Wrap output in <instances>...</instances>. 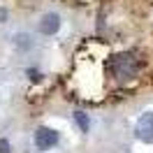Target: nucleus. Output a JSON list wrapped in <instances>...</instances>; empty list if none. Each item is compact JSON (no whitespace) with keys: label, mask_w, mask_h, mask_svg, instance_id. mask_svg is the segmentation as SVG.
Listing matches in <instances>:
<instances>
[{"label":"nucleus","mask_w":153,"mask_h":153,"mask_svg":"<svg viewBox=\"0 0 153 153\" xmlns=\"http://www.w3.org/2000/svg\"><path fill=\"white\" fill-rule=\"evenodd\" d=\"M76 123L81 125V130H84V132L88 130V121H86V116H84V114H76Z\"/></svg>","instance_id":"nucleus-5"},{"label":"nucleus","mask_w":153,"mask_h":153,"mask_svg":"<svg viewBox=\"0 0 153 153\" xmlns=\"http://www.w3.org/2000/svg\"><path fill=\"white\" fill-rule=\"evenodd\" d=\"M109 70H111V76H114L118 84H125V81H130V79L137 76V72H139V63H137L134 53L123 51V53H116V56L111 58Z\"/></svg>","instance_id":"nucleus-1"},{"label":"nucleus","mask_w":153,"mask_h":153,"mask_svg":"<svg viewBox=\"0 0 153 153\" xmlns=\"http://www.w3.org/2000/svg\"><path fill=\"white\" fill-rule=\"evenodd\" d=\"M58 28H60V19H58L56 14H47V16L42 19V23H39V30H42L44 35H53Z\"/></svg>","instance_id":"nucleus-4"},{"label":"nucleus","mask_w":153,"mask_h":153,"mask_svg":"<svg viewBox=\"0 0 153 153\" xmlns=\"http://www.w3.org/2000/svg\"><path fill=\"white\" fill-rule=\"evenodd\" d=\"M5 19H7V12H5V10H0V21H5Z\"/></svg>","instance_id":"nucleus-7"},{"label":"nucleus","mask_w":153,"mask_h":153,"mask_svg":"<svg viewBox=\"0 0 153 153\" xmlns=\"http://www.w3.org/2000/svg\"><path fill=\"white\" fill-rule=\"evenodd\" d=\"M56 142H58V132L49 130V128H39L37 132H35V144H37V149H51Z\"/></svg>","instance_id":"nucleus-3"},{"label":"nucleus","mask_w":153,"mask_h":153,"mask_svg":"<svg viewBox=\"0 0 153 153\" xmlns=\"http://www.w3.org/2000/svg\"><path fill=\"white\" fill-rule=\"evenodd\" d=\"M0 153H10V146H7V142H2V139H0Z\"/></svg>","instance_id":"nucleus-6"},{"label":"nucleus","mask_w":153,"mask_h":153,"mask_svg":"<svg viewBox=\"0 0 153 153\" xmlns=\"http://www.w3.org/2000/svg\"><path fill=\"white\" fill-rule=\"evenodd\" d=\"M134 134H137V139L153 144V111H151V114H144L142 118L137 121V125H134Z\"/></svg>","instance_id":"nucleus-2"}]
</instances>
